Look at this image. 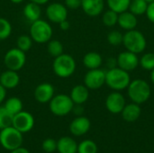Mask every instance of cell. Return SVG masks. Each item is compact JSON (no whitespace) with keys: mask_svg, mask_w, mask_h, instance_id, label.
<instances>
[{"mask_svg":"<svg viewBox=\"0 0 154 153\" xmlns=\"http://www.w3.org/2000/svg\"><path fill=\"white\" fill-rule=\"evenodd\" d=\"M123 44L127 50L139 54L145 50L147 42L144 35L141 32L134 29L127 31L124 34Z\"/></svg>","mask_w":154,"mask_h":153,"instance_id":"cell-6","label":"cell"},{"mask_svg":"<svg viewBox=\"0 0 154 153\" xmlns=\"http://www.w3.org/2000/svg\"><path fill=\"white\" fill-rule=\"evenodd\" d=\"M118 14H117L115 11L110 10V9L107 10L106 12H105L102 16V21H103L104 24L108 27L115 26L118 21Z\"/></svg>","mask_w":154,"mask_h":153,"instance_id":"cell-32","label":"cell"},{"mask_svg":"<svg viewBox=\"0 0 154 153\" xmlns=\"http://www.w3.org/2000/svg\"><path fill=\"white\" fill-rule=\"evenodd\" d=\"M128 88V96L133 103L142 105L151 96V87L147 81L143 79H134L131 81Z\"/></svg>","mask_w":154,"mask_h":153,"instance_id":"cell-3","label":"cell"},{"mask_svg":"<svg viewBox=\"0 0 154 153\" xmlns=\"http://www.w3.org/2000/svg\"><path fill=\"white\" fill-rule=\"evenodd\" d=\"M74 105L70 96L65 94H58L49 102L50 110L56 116H65L69 115L72 112Z\"/></svg>","mask_w":154,"mask_h":153,"instance_id":"cell-7","label":"cell"},{"mask_svg":"<svg viewBox=\"0 0 154 153\" xmlns=\"http://www.w3.org/2000/svg\"><path fill=\"white\" fill-rule=\"evenodd\" d=\"M11 33H12L11 23L7 19L4 17H0V41L8 39Z\"/></svg>","mask_w":154,"mask_h":153,"instance_id":"cell-30","label":"cell"},{"mask_svg":"<svg viewBox=\"0 0 154 153\" xmlns=\"http://www.w3.org/2000/svg\"><path fill=\"white\" fill-rule=\"evenodd\" d=\"M6 89L0 84V105L5 101V97H6Z\"/></svg>","mask_w":154,"mask_h":153,"instance_id":"cell-39","label":"cell"},{"mask_svg":"<svg viewBox=\"0 0 154 153\" xmlns=\"http://www.w3.org/2000/svg\"><path fill=\"white\" fill-rule=\"evenodd\" d=\"M11 3L13 4H15V5H18V4H21L22 2H23L24 0H10Z\"/></svg>","mask_w":154,"mask_h":153,"instance_id":"cell-43","label":"cell"},{"mask_svg":"<svg viewBox=\"0 0 154 153\" xmlns=\"http://www.w3.org/2000/svg\"><path fill=\"white\" fill-rule=\"evenodd\" d=\"M47 51L51 57L56 58L64 53L63 44L58 40H50L47 42Z\"/></svg>","mask_w":154,"mask_h":153,"instance_id":"cell-26","label":"cell"},{"mask_svg":"<svg viewBox=\"0 0 154 153\" xmlns=\"http://www.w3.org/2000/svg\"><path fill=\"white\" fill-rule=\"evenodd\" d=\"M10 153H30L28 150H26L25 148H23V147H20L18 149H15L12 151H10Z\"/></svg>","mask_w":154,"mask_h":153,"instance_id":"cell-41","label":"cell"},{"mask_svg":"<svg viewBox=\"0 0 154 153\" xmlns=\"http://www.w3.org/2000/svg\"><path fill=\"white\" fill-rule=\"evenodd\" d=\"M146 15H147V18L154 23V2L151 3L148 5V7H147V10H146Z\"/></svg>","mask_w":154,"mask_h":153,"instance_id":"cell-37","label":"cell"},{"mask_svg":"<svg viewBox=\"0 0 154 153\" xmlns=\"http://www.w3.org/2000/svg\"><path fill=\"white\" fill-rule=\"evenodd\" d=\"M12 126L22 133H28L34 126V118L29 112L21 111L14 115Z\"/></svg>","mask_w":154,"mask_h":153,"instance_id":"cell-10","label":"cell"},{"mask_svg":"<svg viewBox=\"0 0 154 153\" xmlns=\"http://www.w3.org/2000/svg\"><path fill=\"white\" fill-rule=\"evenodd\" d=\"M107 66L109 69H113V68H116L117 67V60L116 59H114V58H110L107 61Z\"/></svg>","mask_w":154,"mask_h":153,"instance_id":"cell-40","label":"cell"},{"mask_svg":"<svg viewBox=\"0 0 154 153\" xmlns=\"http://www.w3.org/2000/svg\"><path fill=\"white\" fill-rule=\"evenodd\" d=\"M4 106L13 115L23 111V102L20 98L15 97V96H12L6 99Z\"/></svg>","mask_w":154,"mask_h":153,"instance_id":"cell-24","label":"cell"},{"mask_svg":"<svg viewBox=\"0 0 154 153\" xmlns=\"http://www.w3.org/2000/svg\"><path fill=\"white\" fill-rule=\"evenodd\" d=\"M45 14L51 23H60L68 18V8L63 4L51 3L47 6Z\"/></svg>","mask_w":154,"mask_h":153,"instance_id":"cell-11","label":"cell"},{"mask_svg":"<svg viewBox=\"0 0 154 153\" xmlns=\"http://www.w3.org/2000/svg\"><path fill=\"white\" fill-rule=\"evenodd\" d=\"M123 38L124 34H122L118 31H112L107 35V41L109 44L113 46H118L121 43H123Z\"/></svg>","mask_w":154,"mask_h":153,"instance_id":"cell-34","label":"cell"},{"mask_svg":"<svg viewBox=\"0 0 154 153\" xmlns=\"http://www.w3.org/2000/svg\"><path fill=\"white\" fill-rule=\"evenodd\" d=\"M20 83V76L17 71L6 69L1 73L0 76V84L6 89H14Z\"/></svg>","mask_w":154,"mask_h":153,"instance_id":"cell-17","label":"cell"},{"mask_svg":"<svg viewBox=\"0 0 154 153\" xmlns=\"http://www.w3.org/2000/svg\"><path fill=\"white\" fill-rule=\"evenodd\" d=\"M32 42H33V41L30 35L23 34L17 38L16 45H17V48L19 50H21L24 52H27L31 50V48L32 46Z\"/></svg>","mask_w":154,"mask_h":153,"instance_id":"cell-28","label":"cell"},{"mask_svg":"<svg viewBox=\"0 0 154 153\" xmlns=\"http://www.w3.org/2000/svg\"><path fill=\"white\" fill-rule=\"evenodd\" d=\"M30 2H32V3H35L39 5H45L47 4L50 0H29Z\"/></svg>","mask_w":154,"mask_h":153,"instance_id":"cell-42","label":"cell"},{"mask_svg":"<svg viewBox=\"0 0 154 153\" xmlns=\"http://www.w3.org/2000/svg\"><path fill=\"white\" fill-rule=\"evenodd\" d=\"M14 115L10 114L5 106H0V130L12 126Z\"/></svg>","mask_w":154,"mask_h":153,"instance_id":"cell-29","label":"cell"},{"mask_svg":"<svg viewBox=\"0 0 154 153\" xmlns=\"http://www.w3.org/2000/svg\"><path fill=\"white\" fill-rule=\"evenodd\" d=\"M23 133L13 126L2 129L0 132V144L6 151H12L22 147Z\"/></svg>","mask_w":154,"mask_h":153,"instance_id":"cell-5","label":"cell"},{"mask_svg":"<svg viewBox=\"0 0 154 153\" xmlns=\"http://www.w3.org/2000/svg\"><path fill=\"white\" fill-rule=\"evenodd\" d=\"M122 117L125 122L128 123H134L136 120L139 119L142 114V109L140 107V105L132 103L129 105H125L123 111L121 112Z\"/></svg>","mask_w":154,"mask_h":153,"instance_id":"cell-19","label":"cell"},{"mask_svg":"<svg viewBox=\"0 0 154 153\" xmlns=\"http://www.w3.org/2000/svg\"><path fill=\"white\" fill-rule=\"evenodd\" d=\"M130 75L127 71L116 67L106 72V84L115 91H121L129 86Z\"/></svg>","mask_w":154,"mask_h":153,"instance_id":"cell-2","label":"cell"},{"mask_svg":"<svg viewBox=\"0 0 154 153\" xmlns=\"http://www.w3.org/2000/svg\"><path fill=\"white\" fill-rule=\"evenodd\" d=\"M42 150L47 153H52L57 151V141L52 138H48L42 144Z\"/></svg>","mask_w":154,"mask_h":153,"instance_id":"cell-35","label":"cell"},{"mask_svg":"<svg viewBox=\"0 0 154 153\" xmlns=\"http://www.w3.org/2000/svg\"><path fill=\"white\" fill-rule=\"evenodd\" d=\"M69 96L75 105H83L88 99L89 89L85 85H76L72 87Z\"/></svg>","mask_w":154,"mask_h":153,"instance_id":"cell-18","label":"cell"},{"mask_svg":"<svg viewBox=\"0 0 154 153\" xmlns=\"http://www.w3.org/2000/svg\"><path fill=\"white\" fill-rule=\"evenodd\" d=\"M125 106V99L124 96L118 91L113 92L107 96L106 99V107L110 113L114 115L120 114Z\"/></svg>","mask_w":154,"mask_h":153,"instance_id":"cell-13","label":"cell"},{"mask_svg":"<svg viewBox=\"0 0 154 153\" xmlns=\"http://www.w3.org/2000/svg\"><path fill=\"white\" fill-rule=\"evenodd\" d=\"M139 64H141V67L146 70H152L154 69L153 52H148L143 54L141 60H139Z\"/></svg>","mask_w":154,"mask_h":153,"instance_id":"cell-33","label":"cell"},{"mask_svg":"<svg viewBox=\"0 0 154 153\" xmlns=\"http://www.w3.org/2000/svg\"><path fill=\"white\" fill-rule=\"evenodd\" d=\"M137 23H138V21H137L136 15H134L130 11L129 12L125 11V12H123L118 14L117 23L119 24V26L121 28H123L126 31L135 29Z\"/></svg>","mask_w":154,"mask_h":153,"instance_id":"cell-20","label":"cell"},{"mask_svg":"<svg viewBox=\"0 0 154 153\" xmlns=\"http://www.w3.org/2000/svg\"><path fill=\"white\" fill-rule=\"evenodd\" d=\"M116 60L117 67L127 72L135 69L139 65V59L137 57V54L129 50L119 53Z\"/></svg>","mask_w":154,"mask_h":153,"instance_id":"cell-12","label":"cell"},{"mask_svg":"<svg viewBox=\"0 0 154 153\" xmlns=\"http://www.w3.org/2000/svg\"><path fill=\"white\" fill-rule=\"evenodd\" d=\"M64 5L68 9L76 10L81 7V0H65Z\"/></svg>","mask_w":154,"mask_h":153,"instance_id":"cell-36","label":"cell"},{"mask_svg":"<svg viewBox=\"0 0 154 153\" xmlns=\"http://www.w3.org/2000/svg\"><path fill=\"white\" fill-rule=\"evenodd\" d=\"M26 63L25 52L16 48H12L6 51L4 57V64L7 69L19 71Z\"/></svg>","mask_w":154,"mask_h":153,"instance_id":"cell-8","label":"cell"},{"mask_svg":"<svg viewBox=\"0 0 154 153\" xmlns=\"http://www.w3.org/2000/svg\"><path fill=\"white\" fill-rule=\"evenodd\" d=\"M104 84H106V72L103 69H89L84 77V85L90 90H97Z\"/></svg>","mask_w":154,"mask_h":153,"instance_id":"cell-9","label":"cell"},{"mask_svg":"<svg viewBox=\"0 0 154 153\" xmlns=\"http://www.w3.org/2000/svg\"><path fill=\"white\" fill-rule=\"evenodd\" d=\"M91 124L88 117L79 115L76 117L69 124V132L74 136H82L90 129Z\"/></svg>","mask_w":154,"mask_h":153,"instance_id":"cell-15","label":"cell"},{"mask_svg":"<svg viewBox=\"0 0 154 153\" xmlns=\"http://www.w3.org/2000/svg\"><path fill=\"white\" fill-rule=\"evenodd\" d=\"M148 7V3L144 0H131L129 5V11L134 15H141L146 13Z\"/></svg>","mask_w":154,"mask_h":153,"instance_id":"cell-27","label":"cell"},{"mask_svg":"<svg viewBox=\"0 0 154 153\" xmlns=\"http://www.w3.org/2000/svg\"><path fill=\"white\" fill-rule=\"evenodd\" d=\"M81 7L86 14L91 17L99 15L105 7L104 0H81Z\"/></svg>","mask_w":154,"mask_h":153,"instance_id":"cell-16","label":"cell"},{"mask_svg":"<svg viewBox=\"0 0 154 153\" xmlns=\"http://www.w3.org/2000/svg\"><path fill=\"white\" fill-rule=\"evenodd\" d=\"M0 76H1V72H0Z\"/></svg>","mask_w":154,"mask_h":153,"instance_id":"cell-46","label":"cell"},{"mask_svg":"<svg viewBox=\"0 0 154 153\" xmlns=\"http://www.w3.org/2000/svg\"><path fill=\"white\" fill-rule=\"evenodd\" d=\"M78 153H97V146L91 140H85L78 145Z\"/></svg>","mask_w":154,"mask_h":153,"instance_id":"cell-31","label":"cell"},{"mask_svg":"<svg viewBox=\"0 0 154 153\" xmlns=\"http://www.w3.org/2000/svg\"><path fill=\"white\" fill-rule=\"evenodd\" d=\"M59 153H78V144L71 137L64 136L57 142Z\"/></svg>","mask_w":154,"mask_h":153,"instance_id":"cell-21","label":"cell"},{"mask_svg":"<svg viewBox=\"0 0 154 153\" xmlns=\"http://www.w3.org/2000/svg\"><path fill=\"white\" fill-rule=\"evenodd\" d=\"M76 61L75 59L66 53L54 58L52 63V69L54 74L60 78H68L71 77L76 70Z\"/></svg>","mask_w":154,"mask_h":153,"instance_id":"cell-1","label":"cell"},{"mask_svg":"<svg viewBox=\"0 0 154 153\" xmlns=\"http://www.w3.org/2000/svg\"><path fill=\"white\" fill-rule=\"evenodd\" d=\"M146 3H148V5L149 4H151V3H152V2H154V0H144Z\"/></svg>","mask_w":154,"mask_h":153,"instance_id":"cell-45","label":"cell"},{"mask_svg":"<svg viewBox=\"0 0 154 153\" xmlns=\"http://www.w3.org/2000/svg\"><path fill=\"white\" fill-rule=\"evenodd\" d=\"M55 89L51 83H42L34 89V98L40 104L49 103L54 96Z\"/></svg>","mask_w":154,"mask_h":153,"instance_id":"cell-14","label":"cell"},{"mask_svg":"<svg viewBox=\"0 0 154 153\" xmlns=\"http://www.w3.org/2000/svg\"><path fill=\"white\" fill-rule=\"evenodd\" d=\"M152 71V73H151V79H152V82L153 83L154 85V69L152 70H151Z\"/></svg>","mask_w":154,"mask_h":153,"instance_id":"cell-44","label":"cell"},{"mask_svg":"<svg viewBox=\"0 0 154 153\" xmlns=\"http://www.w3.org/2000/svg\"><path fill=\"white\" fill-rule=\"evenodd\" d=\"M103 60L99 53L96 51H90L85 54L83 57V64L88 69H99L102 65Z\"/></svg>","mask_w":154,"mask_h":153,"instance_id":"cell-23","label":"cell"},{"mask_svg":"<svg viewBox=\"0 0 154 153\" xmlns=\"http://www.w3.org/2000/svg\"><path fill=\"white\" fill-rule=\"evenodd\" d=\"M23 15L24 17L31 23L41 19V15H42V9L41 6L35 3L32 2H29L28 4H26L23 7Z\"/></svg>","mask_w":154,"mask_h":153,"instance_id":"cell-22","label":"cell"},{"mask_svg":"<svg viewBox=\"0 0 154 153\" xmlns=\"http://www.w3.org/2000/svg\"><path fill=\"white\" fill-rule=\"evenodd\" d=\"M106 2L110 10L121 14L128 10L131 0H106Z\"/></svg>","mask_w":154,"mask_h":153,"instance_id":"cell-25","label":"cell"},{"mask_svg":"<svg viewBox=\"0 0 154 153\" xmlns=\"http://www.w3.org/2000/svg\"><path fill=\"white\" fill-rule=\"evenodd\" d=\"M59 25H60V30H62V31H68L70 28V23L68 21V19H66L64 21H62L61 23H60Z\"/></svg>","mask_w":154,"mask_h":153,"instance_id":"cell-38","label":"cell"},{"mask_svg":"<svg viewBox=\"0 0 154 153\" xmlns=\"http://www.w3.org/2000/svg\"><path fill=\"white\" fill-rule=\"evenodd\" d=\"M53 33L52 27L50 23L45 20H36L30 26V36L33 41L37 43H47L51 40Z\"/></svg>","mask_w":154,"mask_h":153,"instance_id":"cell-4","label":"cell"}]
</instances>
